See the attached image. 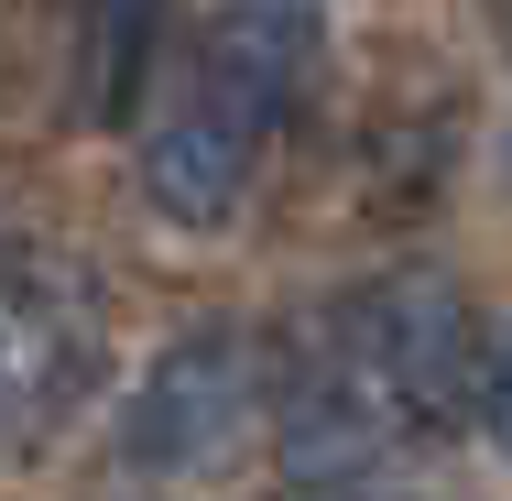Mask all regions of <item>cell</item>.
<instances>
[{"label":"cell","instance_id":"cell-2","mask_svg":"<svg viewBox=\"0 0 512 501\" xmlns=\"http://www.w3.org/2000/svg\"><path fill=\"white\" fill-rule=\"evenodd\" d=\"M251 164H262V120L240 99H218V88L175 99L142 131V197L175 229H229L240 197H251Z\"/></svg>","mask_w":512,"mask_h":501},{"label":"cell","instance_id":"cell-3","mask_svg":"<svg viewBox=\"0 0 512 501\" xmlns=\"http://www.w3.org/2000/svg\"><path fill=\"white\" fill-rule=\"evenodd\" d=\"M153 44H164V0H88V44H77V99L99 131H131L153 99Z\"/></svg>","mask_w":512,"mask_h":501},{"label":"cell","instance_id":"cell-1","mask_svg":"<svg viewBox=\"0 0 512 501\" xmlns=\"http://www.w3.org/2000/svg\"><path fill=\"white\" fill-rule=\"evenodd\" d=\"M240 403H251V349H240L229 327L175 338V349L153 360V382L131 393L120 447H131L142 469H207V458L240 436Z\"/></svg>","mask_w":512,"mask_h":501},{"label":"cell","instance_id":"cell-4","mask_svg":"<svg viewBox=\"0 0 512 501\" xmlns=\"http://www.w3.org/2000/svg\"><path fill=\"white\" fill-rule=\"evenodd\" d=\"M480 436L512 458V327L491 338V360H480Z\"/></svg>","mask_w":512,"mask_h":501}]
</instances>
